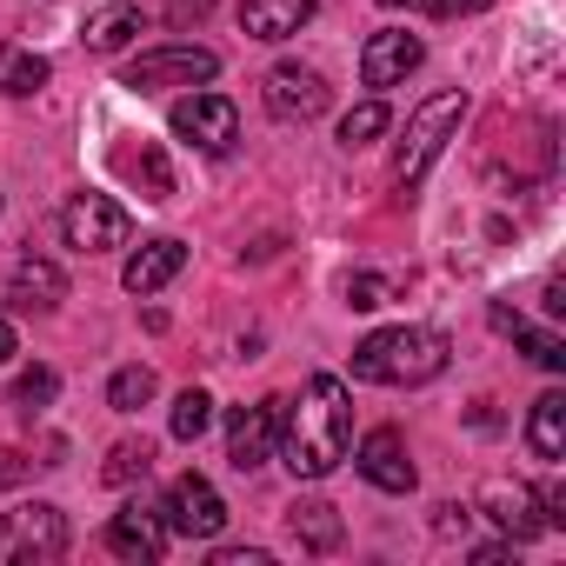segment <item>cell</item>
<instances>
[{"label":"cell","instance_id":"6da1fadb","mask_svg":"<svg viewBox=\"0 0 566 566\" xmlns=\"http://www.w3.org/2000/svg\"><path fill=\"white\" fill-rule=\"evenodd\" d=\"M273 447H280V460H287L294 480H327L347 460V447H354V400H347V387L334 374H314L301 387V400L280 413V440Z\"/></svg>","mask_w":566,"mask_h":566},{"label":"cell","instance_id":"f546056e","mask_svg":"<svg viewBox=\"0 0 566 566\" xmlns=\"http://www.w3.org/2000/svg\"><path fill=\"white\" fill-rule=\"evenodd\" d=\"M493 0H433V14H447V21H460V14H486Z\"/></svg>","mask_w":566,"mask_h":566},{"label":"cell","instance_id":"83f0119b","mask_svg":"<svg viewBox=\"0 0 566 566\" xmlns=\"http://www.w3.org/2000/svg\"><path fill=\"white\" fill-rule=\"evenodd\" d=\"M387 294L394 287H387V280H374V273H354L347 280V307H387Z\"/></svg>","mask_w":566,"mask_h":566},{"label":"cell","instance_id":"3957f363","mask_svg":"<svg viewBox=\"0 0 566 566\" xmlns=\"http://www.w3.org/2000/svg\"><path fill=\"white\" fill-rule=\"evenodd\" d=\"M460 120H467V94H433V101H420L413 120H407V140H400V154H394V180L413 187V180L440 160V147L453 140Z\"/></svg>","mask_w":566,"mask_h":566},{"label":"cell","instance_id":"ffe728a7","mask_svg":"<svg viewBox=\"0 0 566 566\" xmlns=\"http://www.w3.org/2000/svg\"><path fill=\"white\" fill-rule=\"evenodd\" d=\"M48 54H34V48H14V41H0V94L8 101H28V94H41L48 87Z\"/></svg>","mask_w":566,"mask_h":566},{"label":"cell","instance_id":"d6986e66","mask_svg":"<svg viewBox=\"0 0 566 566\" xmlns=\"http://www.w3.org/2000/svg\"><path fill=\"white\" fill-rule=\"evenodd\" d=\"M287 526H294V539L307 546V553H334L340 546V506H327V500H294L287 506Z\"/></svg>","mask_w":566,"mask_h":566},{"label":"cell","instance_id":"9a60e30c","mask_svg":"<svg viewBox=\"0 0 566 566\" xmlns=\"http://www.w3.org/2000/svg\"><path fill=\"white\" fill-rule=\"evenodd\" d=\"M8 301L21 307V314H54L61 301H67V273L54 266V260H21L14 266V280H8Z\"/></svg>","mask_w":566,"mask_h":566},{"label":"cell","instance_id":"7c38bea8","mask_svg":"<svg viewBox=\"0 0 566 566\" xmlns=\"http://www.w3.org/2000/svg\"><path fill=\"white\" fill-rule=\"evenodd\" d=\"M360 480L367 486H380V493H413V460H407V440H400V427H374L367 440H360Z\"/></svg>","mask_w":566,"mask_h":566},{"label":"cell","instance_id":"e0dca14e","mask_svg":"<svg viewBox=\"0 0 566 566\" xmlns=\"http://www.w3.org/2000/svg\"><path fill=\"white\" fill-rule=\"evenodd\" d=\"M180 266H187V247H180V240H147V247H140V253L127 260L120 287H127V294H160L167 280L180 273Z\"/></svg>","mask_w":566,"mask_h":566},{"label":"cell","instance_id":"4dcf8cb0","mask_svg":"<svg viewBox=\"0 0 566 566\" xmlns=\"http://www.w3.org/2000/svg\"><path fill=\"white\" fill-rule=\"evenodd\" d=\"M28 467H34L28 453H0V486H14V480H28Z\"/></svg>","mask_w":566,"mask_h":566},{"label":"cell","instance_id":"d4e9b609","mask_svg":"<svg viewBox=\"0 0 566 566\" xmlns=\"http://www.w3.org/2000/svg\"><path fill=\"white\" fill-rule=\"evenodd\" d=\"M154 394H160L154 367H120V374L107 380V407H114V413H140V407H147Z\"/></svg>","mask_w":566,"mask_h":566},{"label":"cell","instance_id":"484cf974","mask_svg":"<svg viewBox=\"0 0 566 566\" xmlns=\"http://www.w3.org/2000/svg\"><path fill=\"white\" fill-rule=\"evenodd\" d=\"M387 127H394V114H387V101L374 94V101H360V107H354V114L340 120V147L354 154V147H367V140H380Z\"/></svg>","mask_w":566,"mask_h":566},{"label":"cell","instance_id":"7402d4cb","mask_svg":"<svg viewBox=\"0 0 566 566\" xmlns=\"http://www.w3.org/2000/svg\"><path fill=\"white\" fill-rule=\"evenodd\" d=\"M140 34V8H134V0H114V8H101V14H87V48L94 54H120L127 41Z\"/></svg>","mask_w":566,"mask_h":566},{"label":"cell","instance_id":"ba28073f","mask_svg":"<svg viewBox=\"0 0 566 566\" xmlns=\"http://www.w3.org/2000/svg\"><path fill=\"white\" fill-rule=\"evenodd\" d=\"M174 140H187V147H200V154H227V147L240 140L233 101H227V94H187V101H174Z\"/></svg>","mask_w":566,"mask_h":566},{"label":"cell","instance_id":"1f68e13d","mask_svg":"<svg viewBox=\"0 0 566 566\" xmlns=\"http://www.w3.org/2000/svg\"><path fill=\"white\" fill-rule=\"evenodd\" d=\"M213 8V0H174V21H200Z\"/></svg>","mask_w":566,"mask_h":566},{"label":"cell","instance_id":"d6a6232c","mask_svg":"<svg viewBox=\"0 0 566 566\" xmlns=\"http://www.w3.org/2000/svg\"><path fill=\"white\" fill-rule=\"evenodd\" d=\"M14 354H21V340H14V327H8V321H0V367H8Z\"/></svg>","mask_w":566,"mask_h":566},{"label":"cell","instance_id":"44dd1931","mask_svg":"<svg viewBox=\"0 0 566 566\" xmlns=\"http://www.w3.org/2000/svg\"><path fill=\"white\" fill-rule=\"evenodd\" d=\"M493 327H500V334H513V347H520L533 367L566 374V340H559V334H539V327H526V321H520V314H506V307H493Z\"/></svg>","mask_w":566,"mask_h":566},{"label":"cell","instance_id":"277c9868","mask_svg":"<svg viewBox=\"0 0 566 566\" xmlns=\"http://www.w3.org/2000/svg\"><path fill=\"white\" fill-rule=\"evenodd\" d=\"M220 74V54L213 48H193V41H167V48H147L127 61L120 87L134 94H160V87H207Z\"/></svg>","mask_w":566,"mask_h":566},{"label":"cell","instance_id":"9c48e42d","mask_svg":"<svg viewBox=\"0 0 566 566\" xmlns=\"http://www.w3.org/2000/svg\"><path fill=\"white\" fill-rule=\"evenodd\" d=\"M327 81L314 74V67H301V61H280L273 74H266V114L273 120H287V127H301V120H321L327 114Z\"/></svg>","mask_w":566,"mask_h":566},{"label":"cell","instance_id":"30bf717a","mask_svg":"<svg viewBox=\"0 0 566 566\" xmlns=\"http://www.w3.org/2000/svg\"><path fill=\"white\" fill-rule=\"evenodd\" d=\"M427 61V48H420V34H400V28H380V34H367V48H360V81L374 87V94H387V87H400L413 67Z\"/></svg>","mask_w":566,"mask_h":566},{"label":"cell","instance_id":"836d02e7","mask_svg":"<svg viewBox=\"0 0 566 566\" xmlns=\"http://www.w3.org/2000/svg\"><path fill=\"white\" fill-rule=\"evenodd\" d=\"M380 8H394V14H400V8H427V14H433V0H380Z\"/></svg>","mask_w":566,"mask_h":566},{"label":"cell","instance_id":"cb8c5ba5","mask_svg":"<svg viewBox=\"0 0 566 566\" xmlns=\"http://www.w3.org/2000/svg\"><path fill=\"white\" fill-rule=\"evenodd\" d=\"M154 473V440L140 433V440H120L114 453H107V467H101V480L107 486H134V480H147Z\"/></svg>","mask_w":566,"mask_h":566},{"label":"cell","instance_id":"5b68a950","mask_svg":"<svg viewBox=\"0 0 566 566\" xmlns=\"http://www.w3.org/2000/svg\"><path fill=\"white\" fill-rule=\"evenodd\" d=\"M67 553V513L48 500H28L0 520V566H41Z\"/></svg>","mask_w":566,"mask_h":566},{"label":"cell","instance_id":"52a82bcc","mask_svg":"<svg viewBox=\"0 0 566 566\" xmlns=\"http://www.w3.org/2000/svg\"><path fill=\"white\" fill-rule=\"evenodd\" d=\"M160 520H167V533H180V539H220L227 500L213 493L207 473H180V480L160 493Z\"/></svg>","mask_w":566,"mask_h":566},{"label":"cell","instance_id":"603a6c76","mask_svg":"<svg viewBox=\"0 0 566 566\" xmlns=\"http://www.w3.org/2000/svg\"><path fill=\"white\" fill-rule=\"evenodd\" d=\"M54 394H61V374H54V367H28V374L14 380V394H8V400H14V413H21V420H41V413L54 407Z\"/></svg>","mask_w":566,"mask_h":566},{"label":"cell","instance_id":"5bb4252c","mask_svg":"<svg viewBox=\"0 0 566 566\" xmlns=\"http://www.w3.org/2000/svg\"><path fill=\"white\" fill-rule=\"evenodd\" d=\"M167 539H174V533H167L160 506H127V513L107 520V553H120V559H160Z\"/></svg>","mask_w":566,"mask_h":566},{"label":"cell","instance_id":"4316f807","mask_svg":"<svg viewBox=\"0 0 566 566\" xmlns=\"http://www.w3.org/2000/svg\"><path fill=\"white\" fill-rule=\"evenodd\" d=\"M213 427V400L200 394V387H187L180 400H174V440H200Z\"/></svg>","mask_w":566,"mask_h":566},{"label":"cell","instance_id":"ac0fdd59","mask_svg":"<svg viewBox=\"0 0 566 566\" xmlns=\"http://www.w3.org/2000/svg\"><path fill=\"white\" fill-rule=\"evenodd\" d=\"M526 447H533V460H546V467L566 460V394H539V400H533Z\"/></svg>","mask_w":566,"mask_h":566},{"label":"cell","instance_id":"2e32d148","mask_svg":"<svg viewBox=\"0 0 566 566\" xmlns=\"http://www.w3.org/2000/svg\"><path fill=\"white\" fill-rule=\"evenodd\" d=\"M314 8L321 0H240V28L247 41H287L314 21Z\"/></svg>","mask_w":566,"mask_h":566},{"label":"cell","instance_id":"7a4b0ae2","mask_svg":"<svg viewBox=\"0 0 566 566\" xmlns=\"http://www.w3.org/2000/svg\"><path fill=\"white\" fill-rule=\"evenodd\" d=\"M447 334L440 327H380L354 347V380L367 387H427L447 374Z\"/></svg>","mask_w":566,"mask_h":566},{"label":"cell","instance_id":"8fae6325","mask_svg":"<svg viewBox=\"0 0 566 566\" xmlns=\"http://www.w3.org/2000/svg\"><path fill=\"white\" fill-rule=\"evenodd\" d=\"M273 440H280V400H253V407H233V420H227V460H233L240 473L266 467Z\"/></svg>","mask_w":566,"mask_h":566},{"label":"cell","instance_id":"f1b7e54d","mask_svg":"<svg viewBox=\"0 0 566 566\" xmlns=\"http://www.w3.org/2000/svg\"><path fill=\"white\" fill-rule=\"evenodd\" d=\"M213 566H273L260 546H227V553H213Z\"/></svg>","mask_w":566,"mask_h":566},{"label":"cell","instance_id":"8992f818","mask_svg":"<svg viewBox=\"0 0 566 566\" xmlns=\"http://www.w3.org/2000/svg\"><path fill=\"white\" fill-rule=\"evenodd\" d=\"M61 233H67L74 253H114V247H127L134 213H127L114 193H74V200L61 207Z\"/></svg>","mask_w":566,"mask_h":566},{"label":"cell","instance_id":"4fadbf2b","mask_svg":"<svg viewBox=\"0 0 566 566\" xmlns=\"http://www.w3.org/2000/svg\"><path fill=\"white\" fill-rule=\"evenodd\" d=\"M486 520H493L513 546H526L533 533H546V506H539V493H533V486H520V480L486 486Z\"/></svg>","mask_w":566,"mask_h":566}]
</instances>
